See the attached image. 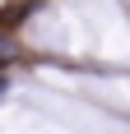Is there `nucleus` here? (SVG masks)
I'll list each match as a JSON object with an SVG mask.
<instances>
[{
  "mask_svg": "<svg viewBox=\"0 0 130 134\" xmlns=\"http://www.w3.org/2000/svg\"><path fill=\"white\" fill-rule=\"evenodd\" d=\"M14 51H19V46H14V37H9V32H0V65H5Z\"/></svg>",
  "mask_w": 130,
  "mask_h": 134,
  "instance_id": "f257e3e1",
  "label": "nucleus"
},
{
  "mask_svg": "<svg viewBox=\"0 0 130 134\" xmlns=\"http://www.w3.org/2000/svg\"><path fill=\"white\" fill-rule=\"evenodd\" d=\"M0 93H5V74H0Z\"/></svg>",
  "mask_w": 130,
  "mask_h": 134,
  "instance_id": "f03ea898",
  "label": "nucleus"
}]
</instances>
